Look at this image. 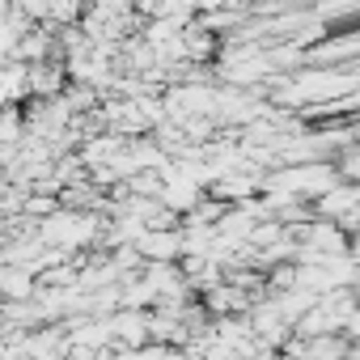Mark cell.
<instances>
[{
  "mask_svg": "<svg viewBox=\"0 0 360 360\" xmlns=\"http://www.w3.org/2000/svg\"><path fill=\"white\" fill-rule=\"evenodd\" d=\"M136 250L153 263H169L178 255V233L174 229H144V238L136 242Z\"/></svg>",
  "mask_w": 360,
  "mask_h": 360,
  "instance_id": "6da1fadb",
  "label": "cell"
},
{
  "mask_svg": "<svg viewBox=\"0 0 360 360\" xmlns=\"http://www.w3.org/2000/svg\"><path fill=\"white\" fill-rule=\"evenodd\" d=\"M343 174H347V178H360V153H352V157L343 161Z\"/></svg>",
  "mask_w": 360,
  "mask_h": 360,
  "instance_id": "7a4b0ae2",
  "label": "cell"
}]
</instances>
